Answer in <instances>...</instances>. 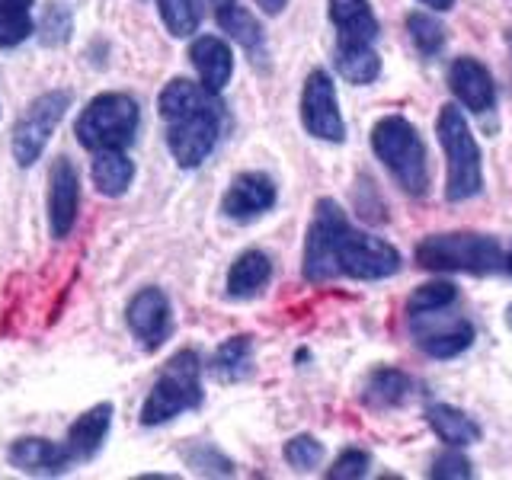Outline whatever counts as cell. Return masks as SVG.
<instances>
[{
	"instance_id": "31",
	"label": "cell",
	"mask_w": 512,
	"mask_h": 480,
	"mask_svg": "<svg viewBox=\"0 0 512 480\" xmlns=\"http://www.w3.org/2000/svg\"><path fill=\"white\" fill-rule=\"evenodd\" d=\"M39 39L45 45H64L71 39V13L64 7H48L42 13V23H39Z\"/></svg>"
},
{
	"instance_id": "20",
	"label": "cell",
	"mask_w": 512,
	"mask_h": 480,
	"mask_svg": "<svg viewBox=\"0 0 512 480\" xmlns=\"http://www.w3.org/2000/svg\"><path fill=\"white\" fill-rule=\"evenodd\" d=\"M426 420L432 426V432L452 448H461V445H474L480 439V426L471 420L468 413L458 410V407H448V404H436L426 410Z\"/></svg>"
},
{
	"instance_id": "26",
	"label": "cell",
	"mask_w": 512,
	"mask_h": 480,
	"mask_svg": "<svg viewBox=\"0 0 512 480\" xmlns=\"http://www.w3.org/2000/svg\"><path fill=\"white\" fill-rule=\"evenodd\" d=\"M160 20L176 39H186L202 23V0H160Z\"/></svg>"
},
{
	"instance_id": "27",
	"label": "cell",
	"mask_w": 512,
	"mask_h": 480,
	"mask_svg": "<svg viewBox=\"0 0 512 480\" xmlns=\"http://www.w3.org/2000/svg\"><path fill=\"white\" fill-rule=\"evenodd\" d=\"M218 16V23H221V29L224 32H231V36L247 48V52H256V48L263 45V29H260V23L253 20V16L240 7V4H231V7H224V10H218L215 13Z\"/></svg>"
},
{
	"instance_id": "9",
	"label": "cell",
	"mask_w": 512,
	"mask_h": 480,
	"mask_svg": "<svg viewBox=\"0 0 512 480\" xmlns=\"http://www.w3.org/2000/svg\"><path fill=\"white\" fill-rule=\"evenodd\" d=\"M301 122L308 128V135L320 141H333L340 144L346 138L340 106H336V90L333 80L324 71H314L304 80V93H301Z\"/></svg>"
},
{
	"instance_id": "1",
	"label": "cell",
	"mask_w": 512,
	"mask_h": 480,
	"mask_svg": "<svg viewBox=\"0 0 512 480\" xmlns=\"http://www.w3.org/2000/svg\"><path fill=\"white\" fill-rule=\"evenodd\" d=\"M400 269V253L381 237H368L349 228V218L333 199H320L304 244V279L327 282L349 279H388Z\"/></svg>"
},
{
	"instance_id": "10",
	"label": "cell",
	"mask_w": 512,
	"mask_h": 480,
	"mask_svg": "<svg viewBox=\"0 0 512 480\" xmlns=\"http://www.w3.org/2000/svg\"><path fill=\"white\" fill-rule=\"evenodd\" d=\"M170 327H173L170 301L160 288H141L128 301V330H132V336L148 352L160 349V343H167Z\"/></svg>"
},
{
	"instance_id": "23",
	"label": "cell",
	"mask_w": 512,
	"mask_h": 480,
	"mask_svg": "<svg viewBox=\"0 0 512 480\" xmlns=\"http://www.w3.org/2000/svg\"><path fill=\"white\" fill-rule=\"evenodd\" d=\"M407 391H410V378L404 372H397V368H378V372L368 375L362 397L372 410H391L407 397Z\"/></svg>"
},
{
	"instance_id": "22",
	"label": "cell",
	"mask_w": 512,
	"mask_h": 480,
	"mask_svg": "<svg viewBox=\"0 0 512 480\" xmlns=\"http://www.w3.org/2000/svg\"><path fill=\"white\" fill-rule=\"evenodd\" d=\"M250 365H253V340L250 336H231L228 343H221L215 349L212 375L224 384L244 381L250 375Z\"/></svg>"
},
{
	"instance_id": "15",
	"label": "cell",
	"mask_w": 512,
	"mask_h": 480,
	"mask_svg": "<svg viewBox=\"0 0 512 480\" xmlns=\"http://www.w3.org/2000/svg\"><path fill=\"white\" fill-rule=\"evenodd\" d=\"M426 317V327L416 324V340H420V349L432 359H452L458 352H464L474 340V327L468 320H452V324H439L436 311L429 314H416Z\"/></svg>"
},
{
	"instance_id": "34",
	"label": "cell",
	"mask_w": 512,
	"mask_h": 480,
	"mask_svg": "<svg viewBox=\"0 0 512 480\" xmlns=\"http://www.w3.org/2000/svg\"><path fill=\"white\" fill-rule=\"evenodd\" d=\"M285 4H288V0H256V7H260L263 13H269V16H279L285 10Z\"/></svg>"
},
{
	"instance_id": "36",
	"label": "cell",
	"mask_w": 512,
	"mask_h": 480,
	"mask_svg": "<svg viewBox=\"0 0 512 480\" xmlns=\"http://www.w3.org/2000/svg\"><path fill=\"white\" fill-rule=\"evenodd\" d=\"M231 4H237V0H212L215 13H218V10H224V7H231Z\"/></svg>"
},
{
	"instance_id": "17",
	"label": "cell",
	"mask_w": 512,
	"mask_h": 480,
	"mask_svg": "<svg viewBox=\"0 0 512 480\" xmlns=\"http://www.w3.org/2000/svg\"><path fill=\"white\" fill-rule=\"evenodd\" d=\"M189 58H192V64H196L202 87H208L212 93H221L224 87H228L231 71H234V55L221 39H215V36L196 39L189 48Z\"/></svg>"
},
{
	"instance_id": "29",
	"label": "cell",
	"mask_w": 512,
	"mask_h": 480,
	"mask_svg": "<svg viewBox=\"0 0 512 480\" xmlns=\"http://www.w3.org/2000/svg\"><path fill=\"white\" fill-rule=\"evenodd\" d=\"M455 298H458V292H455L452 282H429V285H420L410 295L407 314L416 317V314H429V311H445Z\"/></svg>"
},
{
	"instance_id": "4",
	"label": "cell",
	"mask_w": 512,
	"mask_h": 480,
	"mask_svg": "<svg viewBox=\"0 0 512 480\" xmlns=\"http://www.w3.org/2000/svg\"><path fill=\"white\" fill-rule=\"evenodd\" d=\"M372 148L404 192H410V196H423L429 189L426 144H423L420 132H416L404 116H384L372 128Z\"/></svg>"
},
{
	"instance_id": "28",
	"label": "cell",
	"mask_w": 512,
	"mask_h": 480,
	"mask_svg": "<svg viewBox=\"0 0 512 480\" xmlns=\"http://www.w3.org/2000/svg\"><path fill=\"white\" fill-rule=\"evenodd\" d=\"M407 32L413 45L420 48L423 55H439L445 45V26L429 13H410L407 16Z\"/></svg>"
},
{
	"instance_id": "16",
	"label": "cell",
	"mask_w": 512,
	"mask_h": 480,
	"mask_svg": "<svg viewBox=\"0 0 512 480\" xmlns=\"http://www.w3.org/2000/svg\"><path fill=\"white\" fill-rule=\"evenodd\" d=\"M330 20L340 32L336 45H375L378 20L368 0H330Z\"/></svg>"
},
{
	"instance_id": "25",
	"label": "cell",
	"mask_w": 512,
	"mask_h": 480,
	"mask_svg": "<svg viewBox=\"0 0 512 480\" xmlns=\"http://www.w3.org/2000/svg\"><path fill=\"white\" fill-rule=\"evenodd\" d=\"M32 36V0H0V48H13Z\"/></svg>"
},
{
	"instance_id": "2",
	"label": "cell",
	"mask_w": 512,
	"mask_h": 480,
	"mask_svg": "<svg viewBox=\"0 0 512 480\" xmlns=\"http://www.w3.org/2000/svg\"><path fill=\"white\" fill-rule=\"evenodd\" d=\"M157 109L167 122V144L176 164L186 170L199 167L215 151L221 135V106L215 93L202 84L176 77L160 93Z\"/></svg>"
},
{
	"instance_id": "19",
	"label": "cell",
	"mask_w": 512,
	"mask_h": 480,
	"mask_svg": "<svg viewBox=\"0 0 512 480\" xmlns=\"http://www.w3.org/2000/svg\"><path fill=\"white\" fill-rule=\"evenodd\" d=\"M272 276V263L269 256L260 250H247L240 253L231 272H228V295L231 298H253L260 295V288L269 282Z\"/></svg>"
},
{
	"instance_id": "35",
	"label": "cell",
	"mask_w": 512,
	"mask_h": 480,
	"mask_svg": "<svg viewBox=\"0 0 512 480\" xmlns=\"http://www.w3.org/2000/svg\"><path fill=\"white\" fill-rule=\"evenodd\" d=\"M420 4L432 7V10H452L455 7V0H420Z\"/></svg>"
},
{
	"instance_id": "21",
	"label": "cell",
	"mask_w": 512,
	"mask_h": 480,
	"mask_svg": "<svg viewBox=\"0 0 512 480\" xmlns=\"http://www.w3.org/2000/svg\"><path fill=\"white\" fill-rule=\"evenodd\" d=\"M135 180V164L128 160L125 151H96L93 160V183L103 196L116 199L122 192L132 186Z\"/></svg>"
},
{
	"instance_id": "33",
	"label": "cell",
	"mask_w": 512,
	"mask_h": 480,
	"mask_svg": "<svg viewBox=\"0 0 512 480\" xmlns=\"http://www.w3.org/2000/svg\"><path fill=\"white\" fill-rule=\"evenodd\" d=\"M429 477H436V480H468V477H474V471H471V461L464 455L442 452L436 461H432Z\"/></svg>"
},
{
	"instance_id": "14",
	"label": "cell",
	"mask_w": 512,
	"mask_h": 480,
	"mask_svg": "<svg viewBox=\"0 0 512 480\" xmlns=\"http://www.w3.org/2000/svg\"><path fill=\"white\" fill-rule=\"evenodd\" d=\"M448 84H452L455 96L468 106L471 112H487L496 103V87L493 77L480 61L474 58H458L448 71Z\"/></svg>"
},
{
	"instance_id": "12",
	"label": "cell",
	"mask_w": 512,
	"mask_h": 480,
	"mask_svg": "<svg viewBox=\"0 0 512 480\" xmlns=\"http://www.w3.org/2000/svg\"><path fill=\"white\" fill-rule=\"evenodd\" d=\"M80 205V180L68 157H58L52 167V189H48V224H52V237H68L77 221Z\"/></svg>"
},
{
	"instance_id": "3",
	"label": "cell",
	"mask_w": 512,
	"mask_h": 480,
	"mask_svg": "<svg viewBox=\"0 0 512 480\" xmlns=\"http://www.w3.org/2000/svg\"><path fill=\"white\" fill-rule=\"evenodd\" d=\"M416 263L432 272L493 276L506 266V256L487 234H432L416 247Z\"/></svg>"
},
{
	"instance_id": "30",
	"label": "cell",
	"mask_w": 512,
	"mask_h": 480,
	"mask_svg": "<svg viewBox=\"0 0 512 480\" xmlns=\"http://www.w3.org/2000/svg\"><path fill=\"white\" fill-rule=\"evenodd\" d=\"M320 458H324V445L314 436H295L285 445V461L292 464L295 471H314Z\"/></svg>"
},
{
	"instance_id": "5",
	"label": "cell",
	"mask_w": 512,
	"mask_h": 480,
	"mask_svg": "<svg viewBox=\"0 0 512 480\" xmlns=\"http://www.w3.org/2000/svg\"><path fill=\"white\" fill-rule=\"evenodd\" d=\"M141 112L128 93H100L87 103L74 125L77 141L87 151H125L138 135Z\"/></svg>"
},
{
	"instance_id": "32",
	"label": "cell",
	"mask_w": 512,
	"mask_h": 480,
	"mask_svg": "<svg viewBox=\"0 0 512 480\" xmlns=\"http://www.w3.org/2000/svg\"><path fill=\"white\" fill-rule=\"evenodd\" d=\"M368 464H372V458H368V452H359V448H349V452H343L340 458H336V464L327 471L330 480H359L368 474Z\"/></svg>"
},
{
	"instance_id": "39",
	"label": "cell",
	"mask_w": 512,
	"mask_h": 480,
	"mask_svg": "<svg viewBox=\"0 0 512 480\" xmlns=\"http://www.w3.org/2000/svg\"><path fill=\"white\" fill-rule=\"evenodd\" d=\"M509 48H512V32H509Z\"/></svg>"
},
{
	"instance_id": "37",
	"label": "cell",
	"mask_w": 512,
	"mask_h": 480,
	"mask_svg": "<svg viewBox=\"0 0 512 480\" xmlns=\"http://www.w3.org/2000/svg\"><path fill=\"white\" fill-rule=\"evenodd\" d=\"M506 324H509V330H512V304H509V311H506Z\"/></svg>"
},
{
	"instance_id": "38",
	"label": "cell",
	"mask_w": 512,
	"mask_h": 480,
	"mask_svg": "<svg viewBox=\"0 0 512 480\" xmlns=\"http://www.w3.org/2000/svg\"><path fill=\"white\" fill-rule=\"evenodd\" d=\"M506 269L512 272V250H509V256H506Z\"/></svg>"
},
{
	"instance_id": "6",
	"label": "cell",
	"mask_w": 512,
	"mask_h": 480,
	"mask_svg": "<svg viewBox=\"0 0 512 480\" xmlns=\"http://www.w3.org/2000/svg\"><path fill=\"white\" fill-rule=\"evenodd\" d=\"M202 404V365L192 349H180L164 365V372L154 381V388L141 407L144 426L170 423L183 410H196Z\"/></svg>"
},
{
	"instance_id": "8",
	"label": "cell",
	"mask_w": 512,
	"mask_h": 480,
	"mask_svg": "<svg viewBox=\"0 0 512 480\" xmlns=\"http://www.w3.org/2000/svg\"><path fill=\"white\" fill-rule=\"evenodd\" d=\"M71 106V93L68 90H48L36 96L20 122L13 125V160L20 167H32L42 157L48 138L55 135L58 122L64 119V112Z\"/></svg>"
},
{
	"instance_id": "11",
	"label": "cell",
	"mask_w": 512,
	"mask_h": 480,
	"mask_svg": "<svg viewBox=\"0 0 512 480\" xmlns=\"http://www.w3.org/2000/svg\"><path fill=\"white\" fill-rule=\"evenodd\" d=\"M276 205V183L266 173H240L221 199V212L231 221H253Z\"/></svg>"
},
{
	"instance_id": "18",
	"label": "cell",
	"mask_w": 512,
	"mask_h": 480,
	"mask_svg": "<svg viewBox=\"0 0 512 480\" xmlns=\"http://www.w3.org/2000/svg\"><path fill=\"white\" fill-rule=\"evenodd\" d=\"M112 426V404H96L84 416H77V423L68 429V445L74 461H87L103 448Z\"/></svg>"
},
{
	"instance_id": "13",
	"label": "cell",
	"mask_w": 512,
	"mask_h": 480,
	"mask_svg": "<svg viewBox=\"0 0 512 480\" xmlns=\"http://www.w3.org/2000/svg\"><path fill=\"white\" fill-rule=\"evenodd\" d=\"M10 464L23 474H64L74 464L68 445L48 442V439H16L10 445Z\"/></svg>"
},
{
	"instance_id": "24",
	"label": "cell",
	"mask_w": 512,
	"mask_h": 480,
	"mask_svg": "<svg viewBox=\"0 0 512 480\" xmlns=\"http://www.w3.org/2000/svg\"><path fill=\"white\" fill-rule=\"evenodd\" d=\"M336 71H340L349 84H372L381 74V58L372 45H336Z\"/></svg>"
},
{
	"instance_id": "7",
	"label": "cell",
	"mask_w": 512,
	"mask_h": 480,
	"mask_svg": "<svg viewBox=\"0 0 512 480\" xmlns=\"http://www.w3.org/2000/svg\"><path fill=\"white\" fill-rule=\"evenodd\" d=\"M436 135L442 141V151L448 160V180H445V196L448 202H464L480 192L484 186V173H480V148L471 135L468 122H464L461 109L442 106Z\"/></svg>"
}]
</instances>
